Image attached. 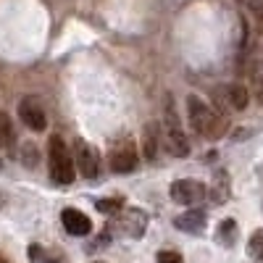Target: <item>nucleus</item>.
I'll return each mask as SVG.
<instances>
[{"label":"nucleus","instance_id":"nucleus-2","mask_svg":"<svg viewBox=\"0 0 263 263\" xmlns=\"http://www.w3.org/2000/svg\"><path fill=\"white\" fill-rule=\"evenodd\" d=\"M48 166H50V177L55 184H71L74 182V156L66 147L63 137L53 135L48 142Z\"/></svg>","mask_w":263,"mask_h":263},{"label":"nucleus","instance_id":"nucleus-11","mask_svg":"<svg viewBox=\"0 0 263 263\" xmlns=\"http://www.w3.org/2000/svg\"><path fill=\"white\" fill-rule=\"evenodd\" d=\"M174 227L182 229V232H190V234H200L205 229V213L203 211H187V213L177 216Z\"/></svg>","mask_w":263,"mask_h":263},{"label":"nucleus","instance_id":"nucleus-15","mask_svg":"<svg viewBox=\"0 0 263 263\" xmlns=\"http://www.w3.org/2000/svg\"><path fill=\"white\" fill-rule=\"evenodd\" d=\"M11 137H13V129H11V119L6 111H0V147L11 145Z\"/></svg>","mask_w":263,"mask_h":263},{"label":"nucleus","instance_id":"nucleus-8","mask_svg":"<svg viewBox=\"0 0 263 263\" xmlns=\"http://www.w3.org/2000/svg\"><path fill=\"white\" fill-rule=\"evenodd\" d=\"M61 221H63L66 232L74 234V237H84V234H90V229H92L87 213H82V211H77V208H66V211L61 213Z\"/></svg>","mask_w":263,"mask_h":263},{"label":"nucleus","instance_id":"nucleus-16","mask_svg":"<svg viewBox=\"0 0 263 263\" xmlns=\"http://www.w3.org/2000/svg\"><path fill=\"white\" fill-rule=\"evenodd\" d=\"M237 234V227H234V221L232 218H227V221L221 224V229H218V237L224 239V245H232V237Z\"/></svg>","mask_w":263,"mask_h":263},{"label":"nucleus","instance_id":"nucleus-10","mask_svg":"<svg viewBox=\"0 0 263 263\" xmlns=\"http://www.w3.org/2000/svg\"><path fill=\"white\" fill-rule=\"evenodd\" d=\"M145 227H147V216L142 211H137V208H129V213L121 216V229L129 237H142Z\"/></svg>","mask_w":263,"mask_h":263},{"label":"nucleus","instance_id":"nucleus-19","mask_svg":"<svg viewBox=\"0 0 263 263\" xmlns=\"http://www.w3.org/2000/svg\"><path fill=\"white\" fill-rule=\"evenodd\" d=\"M0 263H6V260H3V255H0Z\"/></svg>","mask_w":263,"mask_h":263},{"label":"nucleus","instance_id":"nucleus-14","mask_svg":"<svg viewBox=\"0 0 263 263\" xmlns=\"http://www.w3.org/2000/svg\"><path fill=\"white\" fill-rule=\"evenodd\" d=\"M158 153V137H156V126H147L145 129V158L153 161Z\"/></svg>","mask_w":263,"mask_h":263},{"label":"nucleus","instance_id":"nucleus-20","mask_svg":"<svg viewBox=\"0 0 263 263\" xmlns=\"http://www.w3.org/2000/svg\"><path fill=\"white\" fill-rule=\"evenodd\" d=\"M98 263H103V260H98Z\"/></svg>","mask_w":263,"mask_h":263},{"label":"nucleus","instance_id":"nucleus-12","mask_svg":"<svg viewBox=\"0 0 263 263\" xmlns=\"http://www.w3.org/2000/svg\"><path fill=\"white\" fill-rule=\"evenodd\" d=\"M250 84H253V92H255L258 103H263V61H255L250 66Z\"/></svg>","mask_w":263,"mask_h":263},{"label":"nucleus","instance_id":"nucleus-6","mask_svg":"<svg viewBox=\"0 0 263 263\" xmlns=\"http://www.w3.org/2000/svg\"><path fill=\"white\" fill-rule=\"evenodd\" d=\"M137 166V147L132 145V142H119L111 153V168L116 174H129V171H135Z\"/></svg>","mask_w":263,"mask_h":263},{"label":"nucleus","instance_id":"nucleus-1","mask_svg":"<svg viewBox=\"0 0 263 263\" xmlns=\"http://www.w3.org/2000/svg\"><path fill=\"white\" fill-rule=\"evenodd\" d=\"M187 116H190V124L192 129L197 132V135H203L208 140H216V137H221L224 132L229 129V121L221 111H213V108L200 100L197 95H190L187 98Z\"/></svg>","mask_w":263,"mask_h":263},{"label":"nucleus","instance_id":"nucleus-17","mask_svg":"<svg viewBox=\"0 0 263 263\" xmlns=\"http://www.w3.org/2000/svg\"><path fill=\"white\" fill-rule=\"evenodd\" d=\"M121 208V200H116V197H103V200H98V211L103 213H114Z\"/></svg>","mask_w":263,"mask_h":263},{"label":"nucleus","instance_id":"nucleus-21","mask_svg":"<svg viewBox=\"0 0 263 263\" xmlns=\"http://www.w3.org/2000/svg\"><path fill=\"white\" fill-rule=\"evenodd\" d=\"M260 18H263V16H260Z\"/></svg>","mask_w":263,"mask_h":263},{"label":"nucleus","instance_id":"nucleus-18","mask_svg":"<svg viewBox=\"0 0 263 263\" xmlns=\"http://www.w3.org/2000/svg\"><path fill=\"white\" fill-rule=\"evenodd\" d=\"M158 263H184L182 255L177 250H161L158 253Z\"/></svg>","mask_w":263,"mask_h":263},{"label":"nucleus","instance_id":"nucleus-5","mask_svg":"<svg viewBox=\"0 0 263 263\" xmlns=\"http://www.w3.org/2000/svg\"><path fill=\"white\" fill-rule=\"evenodd\" d=\"M18 116L32 132H42L48 126V114H45V108H42V103L34 95H29V98H24L18 103Z\"/></svg>","mask_w":263,"mask_h":263},{"label":"nucleus","instance_id":"nucleus-7","mask_svg":"<svg viewBox=\"0 0 263 263\" xmlns=\"http://www.w3.org/2000/svg\"><path fill=\"white\" fill-rule=\"evenodd\" d=\"M74 163L79 166V171L84 174L87 179H95L98 177V166H100V158H98V150L87 142H77V153H74Z\"/></svg>","mask_w":263,"mask_h":263},{"label":"nucleus","instance_id":"nucleus-4","mask_svg":"<svg viewBox=\"0 0 263 263\" xmlns=\"http://www.w3.org/2000/svg\"><path fill=\"white\" fill-rule=\"evenodd\" d=\"M166 145L171 150V156L184 158L190 153V140L184 137V132L179 126V119L174 114V105H171V111H166Z\"/></svg>","mask_w":263,"mask_h":263},{"label":"nucleus","instance_id":"nucleus-9","mask_svg":"<svg viewBox=\"0 0 263 263\" xmlns=\"http://www.w3.org/2000/svg\"><path fill=\"white\" fill-rule=\"evenodd\" d=\"M218 100H224L227 108H232V111H242V108L248 105V90L242 84H224L218 87Z\"/></svg>","mask_w":263,"mask_h":263},{"label":"nucleus","instance_id":"nucleus-13","mask_svg":"<svg viewBox=\"0 0 263 263\" xmlns=\"http://www.w3.org/2000/svg\"><path fill=\"white\" fill-rule=\"evenodd\" d=\"M248 253H250V258H255L258 263H263V229L253 232L250 242H248Z\"/></svg>","mask_w":263,"mask_h":263},{"label":"nucleus","instance_id":"nucleus-3","mask_svg":"<svg viewBox=\"0 0 263 263\" xmlns=\"http://www.w3.org/2000/svg\"><path fill=\"white\" fill-rule=\"evenodd\" d=\"M168 195H171V200L179 203V205H195L205 197V187L197 179H177L168 187Z\"/></svg>","mask_w":263,"mask_h":263}]
</instances>
